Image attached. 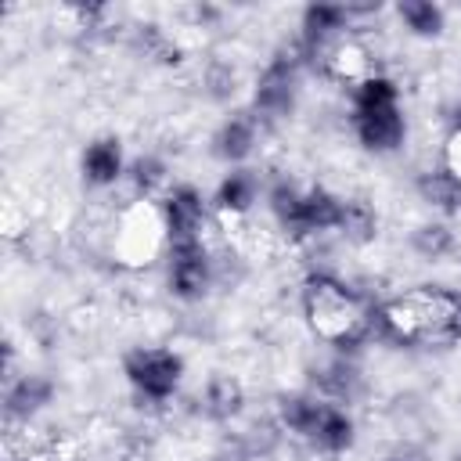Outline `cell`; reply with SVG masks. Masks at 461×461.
Returning a JSON list of instances; mask_svg holds the SVG:
<instances>
[{"label":"cell","instance_id":"52a82bcc","mask_svg":"<svg viewBox=\"0 0 461 461\" xmlns=\"http://www.w3.org/2000/svg\"><path fill=\"white\" fill-rule=\"evenodd\" d=\"M303 54V50H299ZM303 65L310 72H317L321 79H331L339 86H349L357 90L364 79L378 76V61H375V50L357 36V32H342L335 40H328L324 47L303 54Z\"/></svg>","mask_w":461,"mask_h":461},{"label":"cell","instance_id":"30bf717a","mask_svg":"<svg viewBox=\"0 0 461 461\" xmlns=\"http://www.w3.org/2000/svg\"><path fill=\"white\" fill-rule=\"evenodd\" d=\"M353 133L364 151L393 155L407 140V119L400 104L389 108H353Z\"/></svg>","mask_w":461,"mask_h":461},{"label":"cell","instance_id":"4316f807","mask_svg":"<svg viewBox=\"0 0 461 461\" xmlns=\"http://www.w3.org/2000/svg\"><path fill=\"white\" fill-rule=\"evenodd\" d=\"M439 166H443L450 176H457V180H461V130H457V126H450V133H447V140H443Z\"/></svg>","mask_w":461,"mask_h":461},{"label":"cell","instance_id":"9c48e42d","mask_svg":"<svg viewBox=\"0 0 461 461\" xmlns=\"http://www.w3.org/2000/svg\"><path fill=\"white\" fill-rule=\"evenodd\" d=\"M158 202H162V216H166L169 249H173V245L205 241L202 230H205V223H209V205H205V198H202L198 187L176 184V187H169Z\"/></svg>","mask_w":461,"mask_h":461},{"label":"cell","instance_id":"f546056e","mask_svg":"<svg viewBox=\"0 0 461 461\" xmlns=\"http://www.w3.org/2000/svg\"><path fill=\"white\" fill-rule=\"evenodd\" d=\"M454 126L461 130V101H457V108H454Z\"/></svg>","mask_w":461,"mask_h":461},{"label":"cell","instance_id":"cb8c5ba5","mask_svg":"<svg viewBox=\"0 0 461 461\" xmlns=\"http://www.w3.org/2000/svg\"><path fill=\"white\" fill-rule=\"evenodd\" d=\"M313 385H317V396L321 400H331V403H349L357 385H360V371L349 364V360H331L324 364L317 375H313Z\"/></svg>","mask_w":461,"mask_h":461},{"label":"cell","instance_id":"7a4b0ae2","mask_svg":"<svg viewBox=\"0 0 461 461\" xmlns=\"http://www.w3.org/2000/svg\"><path fill=\"white\" fill-rule=\"evenodd\" d=\"M299 306L306 328L324 346H335L342 353L364 346L375 335V303L331 270H313L303 277Z\"/></svg>","mask_w":461,"mask_h":461},{"label":"cell","instance_id":"ac0fdd59","mask_svg":"<svg viewBox=\"0 0 461 461\" xmlns=\"http://www.w3.org/2000/svg\"><path fill=\"white\" fill-rule=\"evenodd\" d=\"M414 187H418V198H421L429 209H436V212L447 216V220H461V180L450 176L443 166L425 169Z\"/></svg>","mask_w":461,"mask_h":461},{"label":"cell","instance_id":"5b68a950","mask_svg":"<svg viewBox=\"0 0 461 461\" xmlns=\"http://www.w3.org/2000/svg\"><path fill=\"white\" fill-rule=\"evenodd\" d=\"M303 54H299V47L292 43V47H285V50H277L267 65H263V72L256 76V83H252V115L259 119V122H281V119H288L292 112H295V104H299V76H303Z\"/></svg>","mask_w":461,"mask_h":461},{"label":"cell","instance_id":"ffe728a7","mask_svg":"<svg viewBox=\"0 0 461 461\" xmlns=\"http://www.w3.org/2000/svg\"><path fill=\"white\" fill-rule=\"evenodd\" d=\"M407 245L421 263H443V259H450L457 252V234H454V227L447 220H425V223H418L411 230Z\"/></svg>","mask_w":461,"mask_h":461},{"label":"cell","instance_id":"d6986e66","mask_svg":"<svg viewBox=\"0 0 461 461\" xmlns=\"http://www.w3.org/2000/svg\"><path fill=\"white\" fill-rule=\"evenodd\" d=\"M321 407H324V400L317 393H285L277 400V429L306 443L321 418Z\"/></svg>","mask_w":461,"mask_h":461},{"label":"cell","instance_id":"3957f363","mask_svg":"<svg viewBox=\"0 0 461 461\" xmlns=\"http://www.w3.org/2000/svg\"><path fill=\"white\" fill-rule=\"evenodd\" d=\"M104 230H108L104 249L112 263L122 270H144L162 252H169V234H166V216L158 198H130L108 216Z\"/></svg>","mask_w":461,"mask_h":461},{"label":"cell","instance_id":"277c9868","mask_svg":"<svg viewBox=\"0 0 461 461\" xmlns=\"http://www.w3.org/2000/svg\"><path fill=\"white\" fill-rule=\"evenodd\" d=\"M274 223L292 238H317L339 227V212H342V198L331 194L328 187H299L292 180H277L267 191Z\"/></svg>","mask_w":461,"mask_h":461},{"label":"cell","instance_id":"44dd1931","mask_svg":"<svg viewBox=\"0 0 461 461\" xmlns=\"http://www.w3.org/2000/svg\"><path fill=\"white\" fill-rule=\"evenodd\" d=\"M335 234H342V241L357 245V249L371 245L378 238V212H375V205L364 202V198H342V212H339Z\"/></svg>","mask_w":461,"mask_h":461},{"label":"cell","instance_id":"7402d4cb","mask_svg":"<svg viewBox=\"0 0 461 461\" xmlns=\"http://www.w3.org/2000/svg\"><path fill=\"white\" fill-rule=\"evenodd\" d=\"M396 18L418 40H436L447 29V11L436 0H400L396 4Z\"/></svg>","mask_w":461,"mask_h":461},{"label":"cell","instance_id":"8fae6325","mask_svg":"<svg viewBox=\"0 0 461 461\" xmlns=\"http://www.w3.org/2000/svg\"><path fill=\"white\" fill-rule=\"evenodd\" d=\"M54 382L40 371H25V375H7V389H4V414L7 421H22L29 425L40 411H47L54 403Z\"/></svg>","mask_w":461,"mask_h":461},{"label":"cell","instance_id":"e0dca14e","mask_svg":"<svg viewBox=\"0 0 461 461\" xmlns=\"http://www.w3.org/2000/svg\"><path fill=\"white\" fill-rule=\"evenodd\" d=\"M198 403H202V414L216 425H227L234 421L241 411H245V385L234 378V375H212L202 393H198Z\"/></svg>","mask_w":461,"mask_h":461},{"label":"cell","instance_id":"f1b7e54d","mask_svg":"<svg viewBox=\"0 0 461 461\" xmlns=\"http://www.w3.org/2000/svg\"><path fill=\"white\" fill-rule=\"evenodd\" d=\"M4 461H29V454H14V450H7Z\"/></svg>","mask_w":461,"mask_h":461},{"label":"cell","instance_id":"484cf974","mask_svg":"<svg viewBox=\"0 0 461 461\" xmlns=\"http://www.w3.org/2000/svg\"><path fill=\"white\" fill-rule=\"evenodd\" d=\"M166 176H169V166L158 155H137L130 162V169H126L133 198H158V191L166 187Z\"/></svg>","mask_w":461,"mask_h":461},{"label":"cell","instance_id":"9a60e30c","mask_svg":"<svg viewBox=\"0 0 461 461\" xmlns=\"http://www.w3.org/2000/svg\"><path fill=\"white\" fill-rule=\"evenodd\" d=\"M259 202V176L245 166H234L223 173V180L212 191V212L216 216H249Z\"/></svg>","mask_w":461,"mask_h":461},{"label":"cell","instance_id":"2e32d148","mask_svg":"<svg viewBox=\"0 0 461 461\" xmlns=\"http://www.w3.org/2000/svg\"><path fill=\"white\" fill-rule=\"evenodd\" d=\"M353 439H357V425H353V414H349L342 403H331V400H324V407H321V418H317V425H313V432H310L306 447H313L317 454H328V457H335V454H346V450L353 447Z\"/></svg>","mask_w":461,"mask_h":461},{"label":"cell","instance_id":"4fadbf2b","mask_svg":"<svg viewBox=\"0 0 461 461\" xmlns=\"http://www.w3.org/2000/svg\"><path fill=\"white\" fill-rule=\"evenodd\" d=\"M259 119L252 115V112H230L220 126H216V133H212V155L227 166V169H234V166H241L252 151H256V144H259Z\"/></svg>","mask_w":461,"mask_h":461},{"label":"cell","instance_id":"7c38bea8","mask_svg":"<svg viewBox=\"0 0 461 461\" xmlns=\"http://www.w3.org/2000/svg\"><path fill=\"white\" fill-rule=\"evenodd\" d=\"M212 220L227 241V252L238 263H256L274 252V230H267L252 212L249 216H216L212 212Z\"/></svg>","mask_w":461,"mask_h":461},{"label":"cell","instance_id":"83f0119b","mask_svg":"<svg viewBox=\"0 0 461 461\" xmlns=\"http://www.w3.org/2000/svg\"><path fill=\"white\" fill-rule=\"evenodd\" d=\"M382 461H425V457L414 454V450H393V454H385Z\"/></svg>","mask_w":461,"mask_h":461},{"label":"cell","instance_id":"8992f818","mask_svg":"<svg viewBox=\"0 0 461 461\" xmlns=\"http://www.w3.org/2000/svg\"><path fill=\"white\" fill-rule=\"evenodd\" d=\"M122 375L130 389L148 403H166L180 389L184 357L166 346H137L122 357Z\"/></svg>","mask_w":461,"mask_h":461},{"label":"cell","instance_id":"603a6c76","mask_svg":"<svg viewBox=\"0 0 461 461\" xmlns=\"http://www.w3.org/2000/svg\"><path fill=\"white\" fill-rule=\"evenodd\" d=\"M133 47H137V54H144L148 61L166 65V68H173V65L184 61V47H180L162 25H155V22L133 25Z\"/></svg>","mask_w":461,"mask_h":461},{"label":"cell","instance_id":"4dcf8cb0","mask_svg":"<svg viewBox=\"0 0 461 461\" xmlns=\"http://www.w3.org/2000/svg\"><path fill=\"white\" fill-rule=\"evenodd\" d=\"M454 461H461V454H454Z\"/></svg>","mask_w":461,"mask_h":461},{"label":"cell","instance_id":"ba28073f","mask_svg":"<svg viewBox=\"0 0 461 461\" xmlns=\"http://www.w3.org/2000/svg\"><path fill=\"white\" fill-rule=\"evenodd\" d=\"M169 267H166V281L169 292L184 303H198L202 295H209V288L220 277V259H212L205 241H191V245H173L166 252Z\"/></svg>","mask_w":461,"mask_h":461},{"label":"cell","instance_id":"6da1fadb","mask_svg":"<svg viewBox=\"0 0 461 461\" xmlns=\"http://www.w3.org/2000/svg\"><path fill=\"white\" fill-rule=\"evenodd\" d=\"M375 339L407 349H450L461 342V292L414 285L375 303Z\"/></svg>","mask_w":461,"mask_h":461},{"label":"cell","instance_id":"d4e9b609","mask_svg":"<svg viewBox=\"0 0 461 461\" xmlns=\"http://www.w3.org/2000/svg\"><path fill=\"white\" fill-rule=\"evenodd\" d=\"M198 79H202L205 97H209V101H216V104H227V101L238 94V83H241L238 65H234L230 58H220V54H216V58H209V61L202 65Z\"/></svg>","mask_w":461,"mask_h":461},{"label":"cell","instance_id":"5bb4252c","mask_svg":"<svg viewBox=\"0 0 461 461\" xmlns=\"http://www.w3.org/2000/svg\"><path fill=\"white\" fill-rule=\"evenodd\" d=\"M130 162L119 137H94L79 155V173L90 187H112L126 176Z\"/></svg>","mask_w":461,"mask_h":461}]
</instances>
